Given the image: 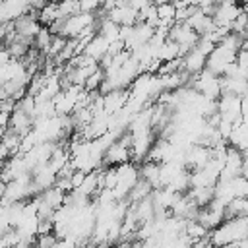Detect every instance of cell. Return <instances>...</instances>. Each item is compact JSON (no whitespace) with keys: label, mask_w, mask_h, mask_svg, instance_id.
<instances>
[{"label":"cell","mask_w":248,"mask_h":248,"mask_svg":"<svg viewBox=\"0 0 248 248\" xmlns=\"http://www.w3.org/2000/svg\"><path fill=\"white\" fill-rule=\"evenodd\" d=\"M4 163H6V161H2V159H0V172H2V169H4Z\"/></svg>","instance_id":"obj_31"},{"label":"cell","mask_w":248,"mask_h":248,"mask_svg":"<svg viewBox=\"0 0 248 248\" xmlns=\"http://www.w3.org/2000/svg\"><path fill=\"white\" fill-rule=\"evenodd\" d=\"M140 178V170L134 163L126 161L122 165H116V184L112 188V196H114V202H120L128 196L130 188L136 184V180Z\"/></svg>","instance_id":"obj_2"},{"label":"cell","mask_w":248,"mask_h":248,"mask_svg":"<svg viewBox=\"0 0 248 248\" xmlns=\"http://www.w3.org/2000/svg\"><path fill=\"white\" fill-rule=\"evenodd\" d=\"M56 242H58V238H56V234H52V231H50V232L37 234V242H35V246H37V248H54Z\"/></svg>","instance_id":"obj_27"},{"label":"cell","mask_w":248,"mask_h":248,"mask_svg":"<svg viewBox=\"0 0 248 248\" xmlns=\"http://www.w3.org/2000/svg\"><path fill=\"white\" fill-rule=\"evenodd\" d=\"M157 8V17L163 21H174V6L172 2H165V4H155Z\"/></svg>","instance_id":"obj_25"},{"label":"cell","mask_w":248,"mask_h":248,"mask_svg":"<svg viewBox=\"0 0 248 248\" xmlns=\"http://www.w3.org/2000/svg\"><path fill=\"white\" fill-rule=\"evenodd\" d=\"M2 132H4V128H0V136H2Z\"/></svg>","instance_id":"obj_32"},{"label":"cell","mask_w":248,"mask_h":248,"mask_svg":"<svg viewBox=\"0 0 248 248\" xmlns=\"http://www.w3.org/2000/svg\"><path fill=\"white\" fill-rule=\"evenodd\" d=\"M56 4H58V16L62 19L68 17V16H74V14L81 12L79 10V0H58Z\"/></svg>","instance_id":"obj_21"},{"label":"cell","mask_w":248,"mask_h":248,"mask_svg":"<svg viewBox=\"0 0 248 248\" xmlns=\"http://www.w3.org/2000/svg\"><path fill=\"white\" fill-rule=\"evenodd\" d=\"M227 143L234 149H238L240 153H246V147H248V130H246V120H240L232 126L229 138H227Z\"/></svg>","instance_id":"obj_10"},{"label":"cell","mask_w":248,"mask_h":248,"mask_svg":"<svg viewBox=\"0 0 248 248\" xmlns=\"http://www.w3.org/2000/svg\"><path fill=\"white\" fill-rule=\"evenodd\" d=\"M83 176H85V172H83V170H72V174H70V184H72V190H74V188H78V186L81 184Z\"/></svg>","instance_id":"obj_29"},{"label":"cell","mask_w":248,"mask_h":248,"mask_svg":"<svg viewBox=\"0 0 248 248\" xmlns=\"http://www.w3.org/2000/svg\"><path fill=\"white\" fill-rule=\"evenodd\" d=\"M128 97H130V91L128 89H110V91L103 93V110L107 114L118 112L126 105Z\"/></svg>","instance_id":"obj_8"},{"label":"cell","mask_w":248,"mask_h":248,"mask_svg":"<svg viewBox=\"0 0 248 248\" xmlns=\"http://www.w3.org/2000/svg\"><path fill=\"white\" fill-rule=\"evenodd\" d=\"M50 39H52V33L48 31V27L41 25V29L37 31V35L33 37V43L37 45V48H41V50L45 52V50H46V46H48V43H50Z\"/></svg>","instance_id":"obj_22"},{"label":"cell","mask_w":248,"mask_h":248,"mask_svg":"<svg viewBox=\"0 0 248 248\" xmlns=\"http://www.w3.org/2000/svg\"><path fill=\"white\" fill-rule=\"evenodd\" d=\"M107 17L116 25H134L138 21V10L126 4V0H118V4L107 12Z\"/></svg>","instance_id":"obj_6"},{"label":"cell","mask_w":248,"mask_h":248,"mask_svg":"<svg viewBox=\"0 0 248 248\" xmlns=\"http://www.w3.org/2000/svg\"><path fill=\"white\" fill-rule=\"evenodd\" d=\"M8 124H10V112L0 110V128H8Z\"/></svg>","instance_id":"obj_30"},{"label":"cell","mask_w":248,"mask_h":248,"mask_svg":"<svg viewBox=\"0 0 248 248\" xmlns=\"http://www.w3.org/2000/svg\"><path fill=\"white\" fill-rule=\"evenodd\" d=\"M103 78H105V72H103L101 68H97V70H95V72L85 79L83 89H85V91H99V85H101Z\"/></svg>","instance_id":"obj_24"},{"label":"cell","mask_w":248,"mask_h":248,"mask_svg":"<svg viewBox=\"0 0 248 248\" xmlns=\"http://www.w3.org/2000/svg\"><path fill=\"white\" fill-rule=\"evenodd\" d=\"M64 43H66V39H64V37H60V35H52V39H50V43H48V46H46L45 54H46V56H50V58H54V56L62 50Z\"/></svg>","instance_id":"obj_26"},{"label":"cell","mask_w":248,"mask_h":248,"mask_svg":"<svg viewBox=\"0 0 248 248\" xmlns=\"http://www.w3.org/2000/svg\"><path fill=\"white\" fill-rule=\"evenodd\" d=\"M180 56V48H178V45L174 43V41H170V39H167L159 48H157V60H161V62H169V60H174V58H178Z\"/></svg>","instance_id":"obj_18"},{"label":"cell","mask_w":248,"mask_h":248,"mask_svg":"<svg viewBox=\"0 0 248 248\" xmlns=\"http://www.w3.org/2000/svg\"><path fill=\"white\" fill-rule=\"evenodd\" d=\"M244 215H248V202H246V198H232L225 205V219L244 217Z\"/></svg>","instance_id":"obj_15"},{"label":"cell","mask_w":248,"mask_h":248,"mask_svg":"<svg viewBox=\"0 0 248 248\" xmlns=\"http://www.w3.org/2000/svg\"><path fill=\"white\" fill-rule=\"evenodd\" d=\"M167 39H170V41H174V43L178 45V48H180V56H182L184 52H188L190 48L196 46L200 35H198L196 31H192L186 23H178V21H174V23L170 25V29H169Z\"/></svg>","instance_id":"obj_5"},{"label":"cell","mask_w":248,"mask_h":248,"mask_svg":"<svg viewBox=\"0 0 248 248\" xmlns=\"http://www.w3.org/2000/svg\"><path fill=\"white\" fill-rule=\"evenodd\" d=\"M151 190H153V188H151V184L140 176V178L136 180V184L130 188V192H128V196H126V198H128L132 203H136V202H140V200L147 198V196L151 194Z\"/></svg>","instance_id":"obj_17"},{"label":"cell","mask_w":248,"mask_h":248,"mask_svg":"<svg viewBox=\"0 0 248 248\" xmlns=\"http://www.w3.org/2000/svg\"><path fill=\"white\" fill-rule=\"evenodd\" d=\"M246 236H248V219L244 215V217H232V219L221 221L215 229H211L207 238H209L211 246L221 248V246L238 242Z\"/></svg>","instance_id":"obj_1"},{"label":"cell","mask_w":248,"mask_h":248,"mask_svg":"<svg viewBox=\"0 0 248 248\" xmlns=\"http://www.w3.org/2000/svg\"><path fill=\"white\" fill-rule=\"evenodd\" d=\"M234 56H236L234 50H231V48H227V46H223V45L217 43L213 46V50L205 58V68L211 74H215V76H223L225 70H227V66L234 62Z\"/></svg>","instance_id":"obj_4"},{"label":"cell","mask_w":248,"mask_h":248,"mask_svg":"<svg viewBox=\"0 0 248 248\" xmlns=\"http://www.w3.org/2000/svg\"><path fill=\"white\" fill-rule=\"evenodd\" d=\"M16 134L19 136H25L27 132H31L33 128V116H29L27 112L19 110V108H14L10 112V124H8Z\"/></svg>","instance_id":"obj_12"},{"label":"cell","mask_w":248,"mask_h":248,"mask_svg":"<svg viewBox=\"0 0 248 248\" xmlns=\"http://www.w3.org/2000/svg\"><path fill=\"white\" fill-rule=\"evenodd\" d=\"M107 50H108V41H107L105 37H101L99 33H95L93 39L83 46L81 52H85L87 56H91V58H95V60L99 62V60L107 54Z\"/></svg>","instance_id":"obj_13"},{"label":"cell","mask_w":248,"mask_h":248,"mask_svg":"<svg viewBox=\"0 0 248 248\" xmlns=\"http://www.w3.org/2000/svg\"><path fill=\"white\" fill-rule=\"evenodd\" d=\"M229 184H231L232 198H246V194H248V182H246V176L244 174L232 176L229 180Z\"/></svg>","instance_id":"obj_20"},{"label":"cell","mask_w":248,"mask_h":248,"mask_svg":"<svg viewBox=\"0 0 248 248\" xmlns=\"http://www.w3.org/2000/svg\"><path fill=\"white\" fill-rule=\"evenodd\" d=\"M200 95L203 97H209V99H215L221 95V76H215L211 74L207 68L200 70L198 74H194L192 78V83H190Z\"/></svg>","instance_id":"obj_3"},{"label":"cell","mask_w":248,"mask_h":248,"mask_svg":"<svg viewBox=\"0 0 248 248\" xmlns=\"http://www.w3.org/2000/svg\"><path fill=\"white\" fill-rule=\"evenodd\" d=\"M19 140H21V136H19V134H16L10 126H8V128H4V132H2V136H0V141L10 149V153H12V155H16V153H17V149H19Z\"/></svg>","instance_id":"obj_19"},{"label":"cell","mask_w":248,"mask_h":248,"mask_svg":"<svg viewBox=\"0 0 248 248\" xmlns=\"http://www.w3.org/2000/svg\"><path fill=\"white\" fill-rule=\"evenodd\" d=\"M205 54H202L196 46L194 48H190L188 52H184L182 54V70L184 72H188L190 76H194V74H198L200 70H203L205 68Z\"/></svg>","instance_id":"obj_9"},{"label":"cell","mask_w":248,"mask_h":248,"mask_svg":"<svg viewBox=\"0 0 248 248\" xmlns=\"http://www.w3.org/2000/svg\"><path fill=\"white\" fill-rule=\"evenodd\" d=\"M186 194L198 207H203L213 200V186H194V188H188Z\"/></svg>","instance_id":"obj_14"},{"label":"cell","mask_w":248,"mask_h":248,"mask_svg":"<svg viewBox=\"0 0 248 248\" xmlns=\"http://www.w3.org/2000/svg\"><path fill=\"white\" fill-rule=\"evenodd\" d=\"M246 19H248V16H246V10H242L234 19H232V23L229 25V29L232 31V33H236V35H240V37H244L246 35Z\"/></svg>","instance_id":"obj_23"},{"label":"cell","mask_w":248,"mask_h":248,"mask_svg":"<svg viewBox=\"0 0 248 248\" xmlns=\"http://www.w3.org/2000/svg\"><path fill=\"white\" fill-rule=\"evenodd\" d=\"M103 0H79V10L81 12H97Z\"/></svg>","instance_id":"obj_28"},{"label":"cell","mask_w":248,"mask_h":248,"mask_svg":"<svg viewBox=\"0 0 248 248\" xmlns=\"http://www.w3.org/2000/svg\"><path fill=\"white\" fill-rule=\"evenodd\" d=\"M138 170H140V176L151 184V188H159V163L145 161Z\"/></svg>","instance_id":"obj_16"},{"label":"cell","mask_w":248,"mask_h":248,"mask_svg":"<svg viewBox=\"0 0 248 248\" xmlns=\"http://www.w3.org/2000/svg\"><path fill=\"white\" fill-rule=\"evenodd\" d=\"M192 31H196L200 37L202 35H207L213 27H215V23H213V17L211 16H205L202 10H198L194 16H190L186 21H184Z\"/></svg>","instance_id":"obj_11"},{"label":"cell","mask_w":248,"mask_h":248,"mask_svg":"<svg viewBox=\"0 0 248 248\" xmlns=\"http://www.w3.org/2000/svg\"><path fill=\"white\" fill-rule=\"evenodd\" d=\"M132 157V151L128 145L120 143L118 140H114L103 153V165H110V167H116V165H122L126 161H130Z\"/></svg>","instance_id":"obj_7"}]
</instances>
